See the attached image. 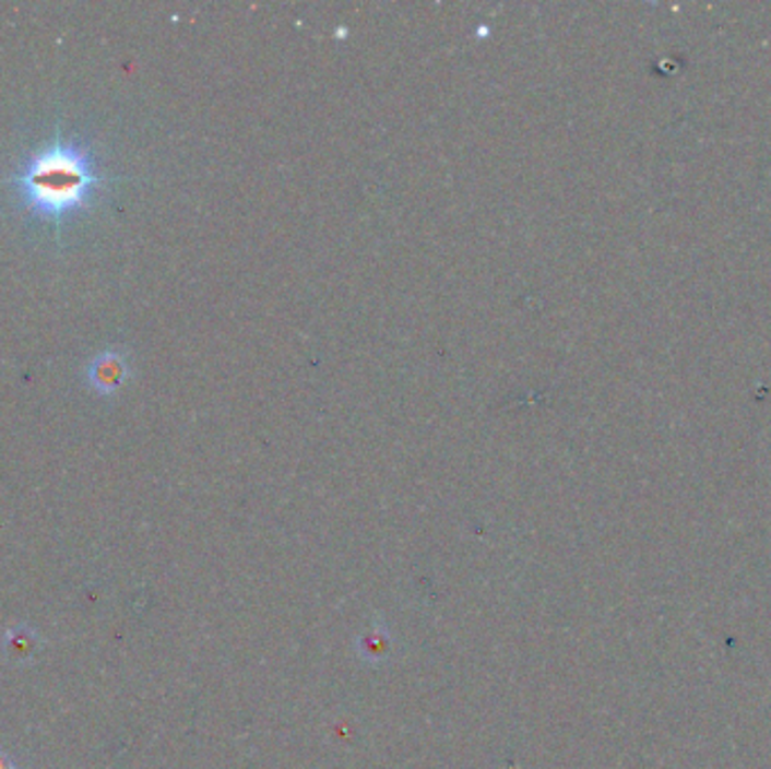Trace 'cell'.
Returning a JSON list of instances; mask_svg holds the SVG:
<instances>
[{
  "label": "cell",
  "mask_w": 771,
  "mask_h": 769,
  "mask_svg": "<svg viewBox=\"0 0 771 769\" xmlns=\"http://www.w3.org/2000/svg\"><path fill=\"white\" fill-rule=\"evenodd\" d=\"M12 184L21 203L46 222H59L78 213L104 186L88 150L63 138L32 154Z\"/></svg>",
  "instance_id": "obj_1"
},
{
  "label": "cell",
  "mask_w": 771,
  "mask_h": 769,
  "mask_svg": "<svg viewBox=\"0 0 771 769\" xmlns=\"http://www.w3.org/2000/svg\"><path fill=\"white\" fill-rule=\"evenodd\" d=\"M44 650L41 635L27 623H16L0 635V656L12 666H27Z\"/></svg>",
  "instance_id": "obj_2"
},
{
  "label": "cell",
  "mask_w": 771,
  "mask_h": 769,
  "mask_svg": "<svg viewBox=\"0 0 771 769\" xmlns=\"http://www.w3.org/2000/svg\"><path fill=\"white\" fill-rule=\"evenodd\" d=\"M91 389L99 395H111L114 391H118L124 379H127V362L120 353H114V350H107V353L97 355L86 370Z\"/></svg>",
  "instance_id": "obj_3"
},
{
  "label": "cell",
  "mask_w": 771,
  "mask_h": 769,
  "mask_svg": "<svg viewBox=\"0 0 771 769\" xmlns=\"http://www.w3.org/2000/svg\"><path fill=\"white\" fill-rule=\"evenodd\" d=\"M391 637L389 632H383L381 627L372 629V632H368L361 641H359V652L364 659H370V661H381L383 656H389V650H391Z\"/></svg>",
  "instance_id": "obj_4"
},
{
  "label": "cell",
  "mask_w": 771,
  "mask_h": 769,
  "mask_svg": "<svg viewBox=\"0 0 771 769\" xmlns=\"http://www.w3.org/2000/svg\"><path fill=\"white\" fill-rule=\"evenodd\" d=\"M0 769H21L19 760L3 747H0Z\"/></svg>",
  "instance_id": "obj_5"
}]
</instances>
